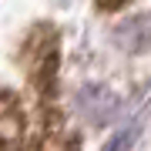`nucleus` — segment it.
<instances>
[{"label":"nucleus","instance_id":"1","mask_svg":"<svg viewBox=\"0 0 151 151\" xmlns=\"http://www.w3.org/2000/svg\"><path fill=\"white\" fill-rule=\"evenodd\" d=\"M60 124L0 87V151H64Z\"/></svg>","mask_w":151,"mask_h":151},{"label":"nucleus","instance_id":"2","mask_svg":"<svg viewBox=\"0 0 151 151\" xmlns=\"http://www.w3.org/2000/svg\"><path fill=\"white\" fill-rule=\"evenodd\" d=\"M121 4H128V0H97L101 10H114V7H121Z\"/></svg>","mask_w":151,"mask_h":151}]
</instances>
